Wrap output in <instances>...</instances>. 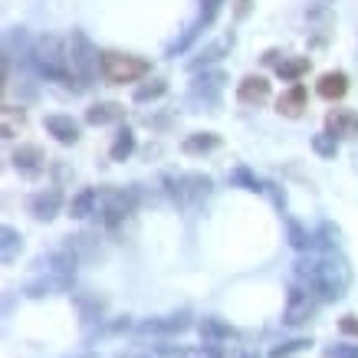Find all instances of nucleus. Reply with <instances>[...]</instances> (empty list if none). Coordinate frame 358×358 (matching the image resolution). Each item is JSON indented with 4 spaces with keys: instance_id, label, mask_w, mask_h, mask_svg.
Returning <instances> with one entry per match:
<instances>
[{
    "instance_id": "obj_1",
    "label": "nucleus",
    "mask_w": 358,
    "mask_h": 358,
    "mask_svg": "<svg viewBox=\"0 0 358 358\" xmlns=\"http://www.w3.org/2000/svg\"><path fill=\"white\" fill-rule=\"evenodd\" d=\"M30 63L36 66V73L43 79H53V83H66L73 79V69H69V46L59 40V36H40L30 50Z\"/></svg>"
},
{
    "instance_id": "obj_2",
    "label": "nucleus",
    "mask_w": 358,
    "mask_h": 358,
    "mask_svg": "<svg viewBox=\"0 0 358 358\" xmlns=\"http://www.w3.org/2000/svg\"><path fill=\"white\" fill-rule=\"evenodd\" d=\"M348 286H352V270H348L345 257H338V253L319 257L313 293L319 296V299H326V303H336V299H342V296L348 293Z\"/></svg>"
},
{
    "instance_id": "obj_3",
    "label": "nucleus",
    "mask_w": 358,
    "mask_h": 358,
    "mask_svg": "<svg viewBox=\"0 0 358 358\" xmlns=\"http://www.w3.org/2000/svg\"><path fill=\"white\" fill-rule=\"evenodd\" d=\"M99 66H102V79H106L109 86L138 83V79H145L148 73H152V63H148V59H141V56H131V53H115V50L102 53Z\"/></svg>"
},
{
    "instance_id": "obj_4",
    "label": "nucleus",
    "mask_w": 358,
    "mask_h": 358,
    "mask_svg": "<svg viewBox=\"0 0 358 358\" xmlns=\"http://www.w3.org/2000/svg\"><path fill=\"white\" fill-rule=\"evenodd\" d=\"M99 59H102V53H96L92 40L83 30H73V36H69V69H73V79L89 86L96 79V73H102Z\"/></svg>"
},
{
    "instance_id": "obj_5",
    "label": "nucleus",
    "mask_w": 358,
    "mask_h": 358,
    "mask_svg": "<svg viewBox=\"0 0 358 358\" xmlns=\"http://www.w3.org/2000/svg\"><path fill=\"white\" fill-rule=\"evenodd\" d=\"M224 86H227L224 69H204V73H197L191 89H187V106H194V112H214Z\"/></svg>"
},
{
    "instance_id": "obj_6",
    "label": "nucleus",
    "mask_w": 358,
    "mask_h": 358,
    "mask_svg": "<svg viewBox=\"0 0 358 358\" xmlns=\"http://www.w3.org/2000/svg\"><path fill=\"white\" fill-rule=\"evenodd\" d=\"M164 185H168V194L181 207H197L214 191V181L207 174H168Z\"/></svg>"
},
{
    "instance_id": "obj_7",
    "label": "nucleus",
    "mask_w": 358,
    "mask_h": 358,
    "mask_svg": "<svg viewBox=\"0 0 358 358\" xmlns=\"http://www.w3.org/2000/svg\"><path fill=\"white\" fill-rule=\"evenodd\" d=\"M135 210V194L131 191H122V187H99V210L96 217L106 224V227H115Z\"/></svg>"
},
{
    "instance_id": "obj_8",
    "label": "nucleus",
    "mask_w": 358,
    "mask_h": 358,
    "mask_svg": "<svg viewBox=\"0 0 358 358\" xmlns=\"http://www.w3.org/2000/svg\"><path fill=\"white\" fill-rule=\"evenodd\" d=\"M315 315V293L309 286H293L289 296H286V313H282V322L286 326H306Z\"/></svg>"
},
{
    "instance_id": "obj_9",
    "label": "nucleus",
    "mask_w": 358,
    "mask_h": 358,
    "mask_svg": "<svg viewBox=\"0 0 358 358\" xmlns=\"http://www.w3.org/2000/svg\"><path fill=\"white\" fill-rule=\"evenodd\" d=\"M270 96H273V89H270V83H266L263 76H243L240 79V86H237L240 106L260 109L263 102H270Z\"/></svg>"
},
{
    "instance_id": "obj_10",
    "label": "nucleus",
    "mask_w": 358,
    "mask_h": 358,
    "mask_svg": "<svg viewBox=\"0 0 358 358\" xmlns=\"http://www.w3.org/2000/svg\"><path fill=\"white\" fill-rule=\"evenodd\" d=\"M13 168L23 174V178H40L46 168V155L40 145H20L13 152Z\"/></svg>"
},
{
    "instance_id": "obj_11",
    "label": "nucleus",
    "mask_w": 358,
    "mask_h": 358,
    "mask_svg": "<svg viewBox=\"0 0 358 358\" xmlns=\"http://www.w3.org/2000/svg\"><path fill=\"white\" fill-rule=\"evenodd\" d=\"M69 286H73V276H63V273L46 270V273H40L30 286H27V296H30V299H40V296H56V293H66Z\"/></svg>"
},
{
    "instance_id": "obj_12",
    "label": "nucleus",
    "mask_w": 358,
    "mask_h": 358,
    "mask_svg": "<svg viewBox=\"0 0 358 358\" xmlns=\"http://www.w3.org/2000/svg\"><path fill=\"white\" fill-rule=\"evenodd\" d=\"M230 46H234V36H220V40H210V43H207L204 50L194 56V59H187V69H191V73H201V69H207V66L220 63V59L230 53Z\"/></svg>"
},
{
    "instance_id": "obj_13",
    "label": "nucleus",
    "mask_w": 358,
    "mask_h": 358,
    "mask_svg": "<svg viewBox=\"0 0 358 358\" xmlns=\"http://www.w3.org/2000/svg\"><path fill=\"white\" fill-rule=\"evenodd\" d=\"M326 131L336 138H358V112L355 109H332L326 115Z\"/></svg>"
},
{
    "instance_id": "obj_14",
    "label": "nucleus",
    "mask_w": 358,
    "mask_h": 358,
    "mask_svg": "<svg viewBox=\"0 0 358 358\" xmlns=\"http://www.w3.org/2000/svg\"><path fill=\"white\" fill-rule=\"evenodd\" d=\"M43 125L59 145H76L79 141V122L73 115H46Z\"/></svg>"
},
{
    "instance_id": "obj_15",
    "label": "nucleus",
    "mask_w": 358,
    "mask_h": 358,
    "mask_svg": "<svg viewBox=\"0 0 358 358\" xmlns=\"http://www.w3.org/2000/svg\"><path fill=\"white\" fill-rule=\"evenodd\" d=\"M276 112L282 119H299L306 112V86L303 83H293L280 99H276Z\"/></svg>"
},
{
    "instance_id": "obj_16",
    "label": "nucleus",
    "mask_w": 358,
    "mask_h": 358,
    "mask_svg": "<svg viewBox=\"0 0 358 358\" xmlns=\"http://www.w3.org/2000/svg\"><path fill=\"white\" fill-rule=\"evenodd\" d=\"M59 207H63V194L50 187V191H40V194L30 197V214L36 220H53L59 214Z\"/></svg>"
},
{
    "instance_id": "obj_17",
    "label": "nucleus",
    "mask_w": 358,
    "mask_h": 358,
    "mask_svg": "<svg viewBox=\"0 0 358 358\" xmlns=\"http://www.w3.org/2000/svg\"><path fill=\"white\" fill-rule=\"evenodd\" d=\"M191 329V313H171L164 315V319H152V322H141L138 332H164V336H174V332H185Z\"/></svg>"
},
{
    "instance_id": "obj_18",
    "label": "nucleus",
    "mask_w": 358,
    "mask_h": 358,
    "mask_svg": "<svg viewBox=\"0 0 358 358\" xmlns=\"http://www.w3.org/2000/svg\"><path fill=\"white\" fill-rule=\"evenodd\" d=\"M125 119V106L122 102H96L86 109V122L89 125H115V122Z\"/></svg>"
},
{
    "instance_id": "obj_19",
    "label": "nucleus",
    "mask_w": 358,
    "mask_h": 358,
    "mask_svg": "<svg viewBox=\"0 0 358 358\" xmlns=\"http://www.w3.org/2000/svg\"><path fill=\"white\" fill-rule=\"evenodd\" d=\"M96 210H99V187H83V191L69 201V217L73 220L96 217Z\"/></svg>"
},
{
    "instance_id": "obj_20",
    "label": "nucleus",
    "mask_w": 358,
    "mask_h": 358,
    "mask_svg": "<svg viewBox=\"0 0 358 358\" xmlns=\"http://www.w3.org/2000/svg\"><path fill=\"white\" fill-rule=\"evenodd\" d=\"M220 148V135L217 131H194V135H187L181 141V152L197 158V155H207V152H217Z\"/></svg>"
},
{
    "instance_id": "obj_21",
    "label": "nucleus",
    "mask_w": 358,
    "mask_h": 358,
    "mask_svg": "<svg viewBox=\"0 0 358 358\" xmlns=\"http://www.w3.org/2000/svg\"><path fill=\"white\" fill-rule=\"evenodd\" d=\"M315 92H319L322 99H329V102H336V99H342L348 92V76L342 73V69H332V73H326V76L319 79Z\"/></svg>"
},
{
    "instance_id": "obj_22",
    "label": "nucleus",
    "mask_w": 358,
    "mask_h": 358,
    "mask_svg": "<svg viewBox=\"0 0 358 358\" xmlns=\"http://www.w3.org/2000/svg\"><path fill=\"white\" fill-rule=\"evenodd\" d=\"M309 66H313L309 56H282L280 63H276V76L286 79V83H299L309 73Z\"/></svg>"
},
{
    "instance_id": "obj_23",
    "label": "nucleus",
    "mask_w": 358,
    "mask_h": 358,
    "mask_svg": "<svg viewBox=\"0 0 358 358\" xmlns=\"http://www.w3.org/2000/svg\"><path fill=\"white\" fill-rule=\"evenodd\" d=\"M197 329H201V338H204V345H220L224 338L234 336V329H230L227 322H220L217 315H207V319H201V322H197Z\"/></svg>"
},
{
    "instance_id": "obj_24",
    "label": "nucleus",
    "mask_w": 358,
    "mask_h": 358,
    "mask_svg": "<svg viewBox=\"0 0 358 358\" xmlns=\"http://www.w3.org/2000/svg\"><path fill=\"white\" fill-rule=\"evenodd\" d=\"M20 250H23L20 230H13L10 224H7V227H0V260H3V263H13L17 257H20Z\"/></svg>"
},
{
    "instance_id": "obj_25",
    "label": "nucleus",
    "mask_w": 358,
    "mask_h": 358,
    "mask_svg": "<svg viewBox=\"0 0 358 358\" xmlns=\"http://www.w3.org/2000/svg\"><path fill=\"white\" fill-rule=\"evenodd\" d=\"M23 125H27L23 109H17V106H3L0 109V131H3V138H17L23 131Z\"/></svg>"
},
{
    "instance_id": "obj_26",
    "label": "nucleus",
    "mask_w": 358,
    "mask_h": 358,
    "mask_svg": "<svg viewBox=\"0 0 358 358\" xmlns=\"http://www.w3.org/2000/svg\"><path fill=\"white\" fill-rule=\"evenodd\" d=\"M286 234H289V247L299 250V253L315 247V234H309L296 217H286Z\"/></svg>"
},
{
    "instance_id": "obj_27",
    "label": "nucleus",
    "mask_w": 358,
    "mask_h": 358,
    "mask_svg": "<svg viewBox=\"0 0 358 358\" xmlns=\"http://www.w3.org/2000/svg\"><path fill=\"white\" fill-rule=\"evenodd\" d=\"M131 152H135V131H131V129H122L119 135H115V141H112L109 158H112V162H129Z\"/></svg>"
},
{
    "instance_id": "obj_28",
    "label": "nucleus",
    "mask_w": 358,
    "mask_h": 358,
    "mask_svg": "<svg viewBox=\"0 0 358 358\" xmlns=\"http://www.w3.org/2000/svg\"><path fill=\"white\" fill-rule=\"evenodd\" d=\"M338 243H342V230H338L332 220H322V224H319V234H315V247H322L326 253H336Z\"/></svg>"
},
{
    "instance_id": "obj_29",
    "label": "nucleus",
    "mask_w": 358,
    "mask_h": 358,
    "mask_svg": "<svg viewBox=\"0 0 358 358\" xmlns=\"http://www.w3.org/2000/svg\"><path fill=\"white\" fill-rule=\"evenodd\" d=\"M230 185L243 187V191H253V194H257V191H266V181H260V178L250 171V168H243V164L230 171Z\"/></svg>"
},
{
    "instance_id": "obj_30",
    "label": "nucleus",
    "mask_w": 358,
    "mask_h": 358,
    "mask_svg": "<svg viewBox=\"0 0 358 358\" xmlns=\"http://www.w3.org/2000/svg\"><path fill=\"white\" fill-rule=\"evenodd\" d=\"M313 152L319 155V158L332 162V158L338 155V138L332 135V131H315L313 135Z\"/></svg>"
},
{
    "instance_id": "obj_31",
    "label": "nucleus",
    "mask_w": 358,
    "mask_h": 358,
    "mask_svg": "<svg viewBox=\"0 0 358 358\" xmlns=\"http://www.w3.org/2000/svg\"><path fill=\"white\" fill-rule=\"evenodd\" d=\"M164 92H168V83H164V79H152V83H145V86L135 89V92H131V99H135L138 106H145V102H155V99H162Z\"/></svg>"
},
{
    "instance_id": "obj_32",
    "label": "nucleus",
    "mask_w": 358,
    "mask_h": 358,
    "mask_svg": "<svg viewBox=\"0 0 358 358\" xmlns=\"http://www.w3.org/2000/svg\"><path fill=\"white\" fill-rule=\"evenodd\" d=\"M309 345H313L309 338H293V342H282V345L273 348L270 358H293V355H299V352H306Z\"/></svg>"
},
{
    "instance_id": "obj_33",
    "label": "nucleus",
    "mask_w": 358,
    "mask_h": 358,
    "mask_svg": "<svg viewBox=\"0 0 358 358\" xmlns=\"http://www.w3.org/2000/svg\"><path fill=\"white\" fill-rule=\"evenodd\" d=\"M201 27H204V23L197 20V23H194V27H191V30H187V33H185V36H181V40H178V43H171V46H168V56H178V53H185L187 46H191V40H194L197 33H201Z\"/></svg>"
},
{
    "instance_id": "obj_34",
    "label": "nucleus",
    "mask_w": 358,
    "mask_h": 358,
    "mask_svg": "<svg viewBox=\"0 0 358 358\" xmlns=\"http://www.w3.org/2000/svg\"><path fill=\"white\" fill-rule=\"evenodd\" d=\"M220 3L224 0H201V23H214V17H217V10H220Z\"/></svg>"
},
{
    "instance_id": "obj_35",
    "label": "nucleus",
    "mask_w": 358,
    "mask_h": 358,
    "mask_svg": "<svg viewBox=\"0 0 358 358\" xmlns=\"http://www.w3.org/2000/svg\"><path fill=\"white\" fill-rule=\"evenodd\" d=\"M326 358H358V345H336V348H326Z\"/></svg>"
},
{
    "instance_id": "obj_36",
    "label": "nucleus",
    "mask_w": 358,
    "mask_h": 358,
    "mask_svg": "<svg viewBox=\"0 0 358 358\" xmlns=\"http://www.w3.org/2000/svg\"><path fill=\"white\" fill-rule=\"evenodd\" d=\"M338 329H342L345 336H355L358 338V319H355V315H342V319H338Z\"/></svg>"
},
{
    "instance_id": "obj_37",
    "label": "nucleus",
    "mask_w": 358,
    "mask_h": 358,
    "mask_svg": "<svg viewBox=\"0 0 358 358\" xmlns=\"http://www.w3.org/2000/svg\"><path fill=\"white\" fill-rule=\"evenodd\" d=\"M266 194L273 197V204L280 207V210H282V207H286V194H282V191H280V187H276V185H270V181H266Z\"/></svg>"
},
{
    "instance_id": "obj_38",
    "label": "nucleus",
    "mask_w": 358,
    "mask_h": 358,
    "mask_svg": "<svg viewBox=\"0 0 358 358\" xmlns=\"http://www.w3.org/2000/svg\"><path fill=\"white\" fill-rule=\"evenodd\" d=\"M197 358H224V352H220L217 345H204V348H201V355H197Z\"/></svg>"
},
{
    "instance_id": "obj_39",
    "label": "nucleus",
    "mask_w": 358,
    "mask_h": 358,
    "mask_svg": "<svg viewBox=\"0 0 358 358\" xmlns=\"http://www.w3.org/2000/svg\"><path fill=\"white\" fill-rule=\"evenodd\" d=\"M280 50H266V56H263V63H266V66H276V63H280Z\"/></svg>"
},
{
    "instance_id": "obj_40",
    "label": "nucleus",
    "mask_w": 358,
    "mask_h": 358,
    "mask_svg": "<svg viewBox=\"0 0 358 358\" xmlns=\"http://www.w3.org/2000/svg\"><path fill=\"white\" fill-rule=\"evenodd\" d=\"M119 358H155V355H145V352H122Z\"/></svg>"
},
{
    "instance_id": "obj_41",
    "label": "nucleus",
    "mask_w": 358,
    "mask_h": 358,
    "mask_svg": "<svg viewBox=\"0 0 358 358\" xmlns=\"http://www.w3.org/2000/svg\"><path fill=\"white\" fill-rule=\"evenodd\" d=\"M247 7H250V0H240V3H237V17H243V13H247Z\"/></svg>"
}]
</instances>
